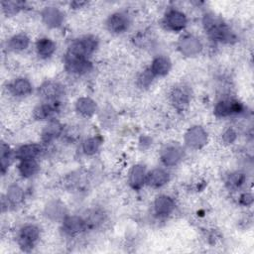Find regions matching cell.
Instances as JSON below:
<instances>
[{
    "label": "cell",
    "mask_w": 254,
    "mask_h": 254,
    "mask_svg": "<svg viewBox=\"0 0 254 254\" xmlns=\"http://www.w3.org/2000/svg\"><path fill=\"white\" fill-rule=\"evenodd\" d=\"M253 202V196L251 193H243L241 196H240V203L243 204V205H250L251 203Z\"/></svg>",
    "instance_id": "obj_35"
},
{
    "label": "cell",
    "mask_w": 254,
    "mask_h": 254,
    "mask_svg": "<svg viewBox=\"0 0 254 254\" xmlns=\"http://www.w3.org/2000/svg\"><path fill=\"white\" fill-rule=\"evenodd\" d=\"M39 171V164L36 159L22 160L18 165V172L21 177L28 179L33 177Z\"/></svg>",
    "instance_id": "obj_25"
},
{
    "label": "cell",
    "mask_w": 254,
    "mask_h": 254,
    "mask_svg": "<svg viewBox=\"0 0 254 254\" xmlns=\"http://www.w3.org/2000/svg\"><path fill=\"white\" fill-rule=\"evenodd\" d=\"M203 27L209 38L215 42L230 43L235 40V35L229 27L217 16L206 14L203 17Z\"/></svg>",
    "instance_id": "obj_1"
},
{
    "label": "cell",
    "mask_w": 254,
    "mask_h": 254,
    "mask_svg": "<svg viewBox=\"0 0 254 254\" xmlns=\"http://www.w3.org/2000/svg\"><path fill=\"white\" fill-rule=\"evenodd\" d=\"M75 110L81 116L90 117L96 112L97 105L95 101L89 97H80L75 102Z\"/></svg>",
    "instance_id": "obj_24"
},
{
    "label": "cell",
    "mask_w": 254,
    "mask_h": 254,
    "mask_svg": "<svg viewBox=\"0 0 254 254\" xmlns=\"http://www.w3.org/2000/svg\"><path fill=\"white\" fill-rule=\"evenodd\" d=\"M6 198L11 204H18L24 199V191L19 186L12 185L8 188Z\"/></svg>",
    "instance_id": "obj_30"
},
{
    "label": "cell",
    "mask_w": 254,
    "mask_h": 254,
    "mask_svg": "<svg viewBox=\"0 0 254 254\" xmlns=\"http://www.w3.org/2000/svg\"><path fill=\"white\" fill-rule=\"evenodd\" d=\"M246 181V176L241 172H233L230 173L226 180L225 185L229 190H237L240 189Z\"/></svg>",
    "instance_id": "obj_28"
},
{
    "label": "cell",
    "mask_w": 254,
    "mask_h": 254,
    "mask_svg": "<svg viewBox=\"0 0 254 254\" xmlns=\"http://www.w3.org/2000/svg\"><path fill=\"white\" fill-rule=\"evenodd\" d=\"M237 139V133L233 128H228L222 133V140L225 144H232Z\"/></svg>",
    "instance_id": "obj_34"
},
{
    "label": "cell",
    "mask_w": 254,
    "mask_h": 254,
    "mask_svg": "<svg viewBox=\"0 0 254 254\" xmlns=\"http://www.w3.org/2000/svg\"><path fill=\"white\" fill-rule=\"evenodd\" d=\"M42 151V148L39 144L35 143H30V144H25L20 146L16 152H15V157L19 161L22 160H31V159H36Z\"/></svg>",
    "instance_id": "obj_22"
},
{
    "label": "cell",
    "mask_w": 254,
    "mask_h": 254,
    "mask_svg": "<svg viewBox=\"0 0 254 254\" xmlns=\"http://www.w3.org/2000/svg\"><path fill=\"white\" fill-rule=\"evenodd\" d=\"M188 24L186 14L177 9H170L166 12L163 18V25L166 29L173 32L183 31Z\"/></svg>",
    "instance_id": "obj_6"
},
{
    "label": "cell",
    "mask_w": 254,
    "mask_h": 254,
    "mask_svg": "<svg viewBox=\"0 0 254 254\" xmlns=\"http://www.w3.org/2000/svg\"><path fill=\"white\" fill-rule=\"evenodd\" d=\"M38 93L39 96L42 97L45 101L56 102L59 101V99L64 95V88L58 81L48 80L41 84L38 89Z\"/></svg>",
    "instance_id": "obj_7"
},
{
    "label": "cell",
    "mask_w": 254,
    "mask_h": 254,
    "mask_svg": "<svg viewBox=\"0 0 254 254\" xmlns=\"http://www.w3.org/2000/svg\"><path fill=\"white\" fill-rule=\"evenodd\" d=\"M184 157L183 148L176 143H171L163 147L160 153V159L164 166L173 167L177 165Z\"/></svg>",
    "instance_id": "obj_10"
},
{
    "label": "cell",
    "mask_w": 254,
    "mask_h": 254,
    "mask_svg": "<svg viewBox=\"0 0 254 254\" xmlns=\"http://www.w3.org/2000/svg\"><path fill=\"white\" fill-rule=\"evenodd\" d=\"M1 5H2L3 11L6 14L10 15V14H16L20 10H22L25 6V3L21 1H3Z\"/></svg>",
    "instance_id": "obj_32"
},
{
    "label": "cell",
    "mask_w": 254,
    "mask_h": 254,
    "mask_svg": "<svg viewBox=\"0 0 254 254\" xmlns=\"http://www.w3.org/2000/svg\"><path fill=\"white\" fill-rule=\"evenodd\" d=\"M130 18L124 12H116L110 15L106 21V27L110 33L122 34L130 26Z\"/></svg>",
    "instance_id": "obj_12"
},
{
    "label": "cell",
    "mask_w": 254,
    "mask_h": 254,
    "mask_svg": "<svg viewBox=\"0 0 254 254\" xmlns=\"http://www.w3.org/2000/svg\"><path fill=\"white\" fill-rule=\"evenodd\" d=\"M64 67L69 73L82 75L92 69V64L88 58H84L66 51L64 55Z\"/></svg>",
    "instance_id": "obj_2"
},
{
    "label": "cell",
    "mask_w": 254,
    "mask_h": 254,
    "mask_svg": "<svg viewBox=\"0 0 254 254\" xmlns=\"http://www.w3.org/2000/svg\"><path fill=\"white\" fill-rule=\"evenodd\" d=\"M59 101L56 102H48L45 101L39 104L33 111V116L36 120L46 121V120H54L55 116L59 112Z\"/></svg>",
    "instance_id": "obj_13"
},
{
    "label": "cell",
    "mask_w": 254,
    "mask_h": 254,
    "mask_svg": "<svg viewBox=\"0 0 254 254\" xmlns=\"http://www.w3.org/2000/svg\"><path fill=\"white\" fill-rule=\"evenodd\" d=\"M171 67H172V62L168 57L158 56L152 61L149 69L153 73V75L156 77V76L167 75L171 70Z\"/></svg>",
    "instance_id": "obj_20"
},
{
    "label": "cell",
    "mask_w": 254,
    "mask_h": 254,
    "mask_svg": "<svg viewBox=\"0 0 254 254\" xmlns=\"http://www.w3.org/2000/svg\"><path fill=\"white\" fill-rule=\"evenodd\" d=\"M87 228V221L78 215H65L62 222V230L67 236H75Z\"/></svg>",
    "instance_id": "obj_9"
},
{
    "label": "cell",
    "mask_w": 254,
    "mask_h": 254,
    "mask_svg": "<svg viewBox=\"0 0 254 254\" xmlns=\"http://www.w3.org/2000/svg\"><path fill=\"white\" fill-rule=\"evenodd\" d=\"M169 180H170L169 173L166 170L159 169V168L148 172L146 176V184L149 187L155 188V189L162 188L169 182Z\"/></svg>",
    "instance_id": "obj_18"
},
{
    "label": "cell",
    "mask_w": 254,
    "mask_h": 254,
    "mask_svg": "<svg viewBox=\"0 0 254 254\" xmlns=\"http://www.w3.org/2000/svg\"><path fill=\"white\" fill-rule=\"evenodd\" d=\"M101 144H102V138L100 136L90 137L82 143V151L85 155L92 156L98 152Z\"/></svg>",
    "instance_id": "obj_27"
},
{
    "label": "cell",
    "mask_w": 254,
    "mask_h": 254,
    "mask_svg": "<svg viewBox=\"0 0 254 254\" xmlns=\"http://www.w3.org/2000/svg\"><path fill=\"white\" fill-rule=\"evenodd\" d=\"M178 48L184 56L194 57L200 53L202 44L199 39L193 35H184L179 40Z\"/></svg>",
    "instance_id": "obj_11"
},
{
    "label": "cell",
    "mask_w": 254,
    "mask_h": 254,
    "mask_svg": "<svg viewBox=\"0 0 254 254\" xmlns=\"http://www.w3.org/2000/svg\"><path fill=\"white\" fill-rule=\"evenodd\" d=\"M146 168L141 164L134 165L128 175V182L132 189L140 190L146 184Z\"/></svg>",
    "instance_id": "obj_17"
},
{
    "label": "cell",
    "mask_w": 254,
    "mask_h": 254,
    "mask_svg": "<svg viewBox=\"0 0 254 254\" xmlns=\"http://www.w3.org/2000/svg\"><path fill=\"white\" fill-rule=\"evenodd\" d=\"M244 111V105L235 99H222L218 101L213 109L214 115L219 118H225L241 114Z\"/></svg>",
    "instance_id": "obj_5"
},
{
    "label": "cell",
    "mask_w": 254,
    "mask_h": 254,
    "mask_svg": "<svg viewBox=\"0 0 254 254\" xmlns=\"http://www.w3.org/2000/svg\"><path fill=\"white\" fill-rule=\"evenodd\" d=\"M0 160H1V173L4 175L5 172L8 170L12 161V151L10 147L5 143L1 144Z\"/></svg>",
    "instance_id": "obj_31"
},
{
    "label": "cell",
    "mask_w": 254,
    "mask_h": 254,
    "mask_svg": "<svg viewBox=\"0 0 254 254\" xmlns=\"http://www.w3.org/2000/svg\"><path fill=\"white\" fill-rule=\"evenodd\" d=\"M154 77L155 76L150 71V69L147 68L138 77V84L140 85V87H148L152 83Z\"/></svg>",
    "instance_id": "obj_33"
},
{
    "label": "cell",
    "mask_w": 254,
    "mask_h": 254,
    "mask_svg": "<svg viewBox=\"0 0 254 254\" xmlns=\"http://www.w3.org/2000/svg\"><path fill=\"white\" fill-rule=\"evenodd\" d=\"M208 140L207 132L201 126H192L185 134V143L191 149H200L206 145Z\"/></svg>",
    "instance_id": "obj_8"
},
{
    "label": "cell",
    "mask_w": 254,
    "mask_h": 254,
    "mask_svg": "<svg viewBox=\"0 0 254 254\" xmlns=\"http://www.w3.org/2000/svg\"><path fill=\"white\" fill-rule=\"evenodd\" d=\"M170 98L177 109H185L190 101V91L184 85L176 86L172 89Z\"/></svg>",
    "instance_id": "obj_16"
},
{
    "label": "cell",
    "mask_w": 254,
    "mask_h": 254,
    "mask_svg": "<svg viewBox=\"0 0 254 254\" xmlns=\"http://www.w3.org/2000/svg\"><path fill=\"white\" fill-rule=\"evenodd\" d=\"M176 207V203L174 199L166 194L158 195L154 201V211L155 214L159 217H167L169 216Z\"/></svg>",
    "instance_id": "obj_15"
},
{
    "label": "cell",
    "mask_w": 254,
    "mask_h": 254,
    "mask_svg": "<svg viewBox=\"0 0 254 254\" xmlns=\"http://www.w3.org/2000/svg\"><path fill=\"white\" fill-rule=\"evenodd\" d=\"M8 89L10 93L16 97L27 96L32 92V83L25 77H17L10 82Z\"/></svg>",
    "instance_id": "obj_19"
},
{
    "label": "cell",
    "mask_w": 254,
    "mask_h": 254,
    "mask_svg": "<svg viewBox=\"0 0 254 254\" xmlns=\"http://www.w3.org/2000/svg\"><path fill=\"white\" fill-rule=\"evenodd\" d=\"M63 132V125L57 120H51L42 131V141L49 144L56 140Z\"/></svg>",
    "instance_id": "obj_21"
},
{
    "label": "cell",
    "mask_w": 254,
    "mask_h": 254,
    "mask_svg": "<svg viewBox=\"0 0 254 254\" xmlns=\"http://www.w3.org/2000/svg\"><path fill=\"white\" fill-rule=\"evenodd\" d=\"M40 238V228L35 224L22 226L18 233V244L23 251H31Z\"/></svg>",
    "instance_id": "obj_4"
},
{
    "label": "cell",
    "mask_w": 254,
    "mask_h": 254,
    "mask_svg": "<svg viewBox=\"0 0 254 254\" xmlns=\"http://www.w3.org/2000/svg\"><path fill=\"white\" fill-rule=\"evenodd\" d=\"M41 17L44 24L49 28H58L64 20V13L55 6H48L44 8L41 13Z\"/></svg>",
    "instance_id": "obj_14"
},
{
    "label": "cell",
    "mask_w": 254,
    "mask_h": 254,
    "mask_svg": "<svg viewBox=\"0 0 254 254\" xmlns=\"http://www.w3.org/2000/svg\"><path fill=\"white\" fill-rule=\"evenodd\" d=\"M86 2H78V1H73L72 3H70V7L72 8H80L81 6L85 5Z\"/></svg>",
    "instance_id": "obj_36"
},
{
    "label": "cell",
    "mask_w": 254,
    "mask_h": 254,
    "mask_svg": "<svg viewBox=\"0 0 254 254\" xmlns=\"http://www.w3.org/2000/svg\"><path fill=\"white\" fill-rule=\"evenodd\" d=\"M46 213L47 216L50 217L51 219H64V217L65 216L64 214V206L60 203L59 201H52L49 204H47L46 206Z\"/></svg>",
    "instance_id": "obj_29"
},
{
    "label": "cell",
    "mask_w": 254,
    "mask_h": 254,
    "mask_svg": "<svg viewBox=\"0 0 254 254\" xmlns=\"http://www.w3.org/2000/svg\"><path fill=\"white\" fill-rule=\"evenodd\" d=\"M98 47V40L96 37L87 35L80 37L76 40H74L68 47L67 52H70L72 54L89 58L97 49Z\"/></svg>",
    "instance_id": "obj_3"
},
{
    "label": "cell",
    "mask_w": 254,
    "mask_h": 254,
    "mask_svg": "<svg viewBox=\"0 0 254 254\" xmlns=\"http://www.w3.org/2000/svg\"><path fill=\"white\" fill-rule=\"evenodd\" d=\"M30 45V39L26 34H17L8 40L7 47L14 52H20L26 50Z\"/></svg>",
    "instance_id": "obj_26"
},
{
    "label": "cell",
    "mask_w": 254,
    "mask_h": 254,
    "mask_svg": "<svg viewBox=\"0 0 254 254\" xmlns=\"http://www.w3.org/2000/svg\"><path fill=\"white\" fill-rule=\"evenodd\" d=\"M56 43L47 37L41 38L36 43V52L38 56L42 59L50 58L56 52Z\"/></svg>",
    "instance_id": "obj_23"
}]
</instances>
